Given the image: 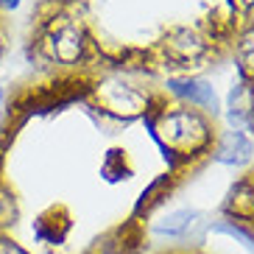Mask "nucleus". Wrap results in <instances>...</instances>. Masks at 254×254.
Instances as JSON below:
<instances>
[{"mask_svg": "<svg viewBox=\"0 0 254 254\" xmlns=\"http://www.w3.org/2000/svg\"><path fill=\"white\" fill-rule=\"evenodd\" d=\"M145 123L151 128V137L165 151V159L171 162V168H179L212 148L209 123L195 109H182V106L148 109Z\"/></svg>", "mask_w": 254, "mask_h": 254, "instance_id": "obj_1", "label": "nucleus"}, {"mask_svg": "<svg viewBox=\"0 0 254 254\" xmlns=\"http://www.w3.org/2000/svg\"><path fill=\"white\" fill-rule=\"evenodd\" d=\"M252 157H254V145L240 128L226 131V134L212 145V159L221 162V165H229V168H240V165L252 162Z\"/></svg>", "mask_w": 254, "mask_h": 254, "instance_id": "obj_2", "label": "nucleus"}, {"mask_svg": "<svg viewBox=\"0 0 254 254\" xmlns=\"http://www.w3.org/2000/svg\"><path fill=\"white\" fill-rule=\"evenodd\" d=\"M168 90L176 98H182V101H190L193 106L204 109V112L218 115V109H221L215 90H212L207 81H198V78H171V81H168Z\"/></svg>", "mask_w": 254, "mask_h": 254, "instance_id": "obj_3", "label": "nucleus"}, {"mask_svg": "<svg viewBox=\"0 0 254 254\" xmlns=\"http://www.w3.org/2000/svg\"><path fill=\"white\" fill-rule=\"evenodd\" d=\"M31 235L37 243H42L45 249H56V246H64V240L70 235V221L64 212H42V215L34 218V224H31Z\"/></svg>", "mask_w": 254, "mask_h": 254, "instance_id": "obj_4", "label": "nucleus"}, {"mask_svg": "<svg viewBox=\"0 0 254 254\" xmlns=\"http://www.w3.org/2000/svg\"><path fill=\"white\" fill-rule=\"evenodd\" d=\"M224 215L232 221L254 224V176L238 179L224 198Z\"/></svg>", "mask_w": 254, "mask_h": 254, "instance_id": "obj_5", "label": "nucleus"}, {"mask_svg": "<svg viewBox=\"0 0 254 254\" xmlns=\"http://www.w3.org/2000/svg\"><path fill=\"white\" fill-rule=\"evenodd\" d=\"M198 209L193 207H182V209H173V212H168V215L159 221V224H154V238L159 240H185L190 238V232H193V226H198Z\"/></svg>", "mask_w": 254, "mask_h": 254, "instance_id": "obj_6", "label": "nucleus"}, {"mask_svg": "<svg viewBox=\"0 0 254 254\" xmlns=\"http://www.w3.org/2000/svg\"><path fill=\"white\" fill-rule=\"evenodd\" d=\"M171 187H173V176H168V173H165V176H157V179L140 193V198H137V204H134V212H131V221H140V218L151 215V209L159 207V204L171 195Z\"/></svg>", "mask_w": 254, "mask_h": 254, "instance_id": "obj_7", "label": "nucleus"}, {"mask_svg": "<svg viewBox=\"0 0 254 254\" xmlns=\"http://www.w3.org/2000/svg\"><path fill=\"white\" fill-rule=\"evenodd\" d=\"M165 51L171 53L173 59H195V56L204 53V42L187 28H176L165 39Z\"/></svg>", "mask_w": 254, "mask_h": 254, "instance_id": "obj_8", "label": "nucleus"}, {"mask_svg": "<svg viewBox=\"0 0 254 254\" xmlns=\"http://www.w3.org/2000/svg\"><path fill=\"white\" fill-rule=\"evenodd\" d=\"M207 232L215 235H229L246 249L249 254H254V224H243V221H232V218H221L215 224H207Z\"/></svg>", "mask_w": 254, "mask_h": 254, "instance_id": "obj_9", "label": "nucleus"}, {"mask_svg": "<svg viewBox=\"0 0 254 254\" xmlns=\"http://www.w3.org/2000/svg\"><path fill=\"white\" fill-rule=\"evenodd\" d=\"M235 59H238L240 78H243V81H254V25L238 39Z\"/></svg>", "mask_w": 254, "mask_h": 254, "instance_id": "obj_10", "label": "nucleus"}, {"mask_svg": "<svg viewBox=\"0 0 254 254\" xmlns=\"http://www.w3.org/2000/svg\"><path fill=\"white\" fill-rule=\"evenodd\" d=\"M101 173H104L106 182H120V179H128V165L126 159H123V154L120 151H109L104 159V165H101Z\"/></svg>", "mask_w": 254, "mask_h": 254, "instance_id": "obj_11", "label": "nucleus"}, {"mask_svg": "<svg viewBox=\"0 0 254 254\" xmlns=\"http://www.w3.org/2000/svg\"><path fill=\"white\" fill-rule=\"evenodd\" d=\"M20 6V0H0V11H11Z\"/></svg>", "mask_w": 254, "mask_h": 254, "instance_id": "obj_12", "label": "nucleus"}, {"mask_svg": "<svg viewBox=\"0 0 254 254\" xmlns=\"http://www.w3.org/2000/svg\"><path fill=\"white\" fill-rule=\"evenodd\" d=\"M6 123H8V115H6V109H0V134H3V128H6Z\"/></svg>", "mask_w": 254, "mask_h": 254, "instance_id": "obj_13", "label": "nucleus"}, {"mask_svg": "<svg viewBox=\"0 0 254 254\" xmlns=\"http://www.w3.org/2000/svg\"><path fill=\"white\" fill-rule=\"evenodd\" d=\"M249 98H252V109H254V81H249Z\"/></svg>", "mask_w": 254, "mask_h": 254, "instance_id": "obj_14", "label": "nucleus"}, {"mask_svg": "<svg viewBox=\"0 0 254 254\" xmlns=\"http://www.w3.org/2000/svg\"><path fill=\"white\" fill-rule=\"evenodd\" d=\"M238 3H240L243 8H252V6H254V0H238Z\"/></svg>", "mask_w": 254, "mask_h": 254, "instance_id": "obj_15", "label": "nucleus"}, {"mask_svg": "<svg viewBox=\"0 0 254 254\" xmlns=\"http://www.w3.org/2000/svg\"><path fill=\"white\" fill-rule=\"evenodd\" d=\"M3 98H6V92H3V87H0V104H3Z\"/></svg>", "mask_w": 254, "mask_h": 254, "instance_id": "obj_16", "label": "nucleus"}, {"mask_svg": "<svg viewBox=\"0 0 254 254\" xmlns=\"http://www.w3.org/2000/svg\"><path fill=\"white\" fill-rule=\"evenodd\" d=\"M252 176H254V173H252Z\"/></svg>", "mask_w": 254, "mask_h": 254, "instance_id": "obj_17", "label": "nucleus"}]
</instances>
